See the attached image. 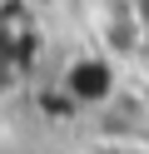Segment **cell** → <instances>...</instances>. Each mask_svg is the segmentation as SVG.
<instances>
[{
  "instance_id": "obj_2",
  "label": "cell",
  "mask_w": 149,
  "mask_h": 154,
  "mask_svg": "<svg viewBox=\"0 0 149 154\" xmlns=\"http://www.w3.org/2000/svg\"><path fill=\"white\" fill-rule=\"evenodd\" d=\"M139 20H144V35H149V5H139Z\"/></svg>"
},
{
  "instance_id": "obj_1",
  "label": "cell",
  "mask_w": 149,
  "mask_h": 154,
  "mask_svg": "<svg viewBox=\"0 0 149 154\" xmlns=\"http://www.w3.org/2000/svg\"><path fill=\"white\" fill-rule=\"evenodd\" d=\"M40 55V30L20 0H0V94L15 90Z\"/></svg>"
},
{
  "instance_id": "obj_3",
  "label": "cell",
  "mask_w": 149,
  "mask_h": 154,
  "mask_svg": "<svg viewBox=\"0 0 149 154\" xmlns=\"http://www.w3.org/2000/svg\"><path fill=\"white\" fill-rule=\"evenodd\" d=\"M134 5H149V0H134Z\"/></svg>"
}]
</instances>
